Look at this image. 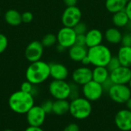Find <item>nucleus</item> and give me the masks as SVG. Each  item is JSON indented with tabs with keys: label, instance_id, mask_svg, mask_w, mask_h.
<instances>
[{
	"label": "nucleus",
	"instance_id": "20e7f679",
	"mask_svg": "<svg viewBox=\"0 0 131 131\" xmlns=\"http://www.w3.org/2000/svg\"><path fill=\"white\" fill-rule=\"evenodd\" d=\"M92 112L91 102L85 97H79L70 101L69 113L77 120L88 118Z\"/></svg>",
	"mask_w": 131,
	"mask_h": 131
},
{
	"label": "nucleus",
	"instance_id": "473e14b6",
	"mask_svg": "<svg viewBox=\"0 0 131 131\" xmlns=\"http://www.w3.org/2000/svg\"><path fill=\"white\" fill-rule=\"evenodd\" d=\"M21 20L22 22L28 24L32 21L33 20V14L31 12H25L21 14Z\"/></svg>",
	"mask_w": 131,
	"mask_h": 131
},
{
	"label": "nucleus",
	"instance_id": "ddd939ff",
	"mask_svg": "<svg viewBox=\"0 0 131 131\" xmlns=\"http://www.w3.org/2000/svg\"><path fill=\"white\" fill-rule=\"evenodd\" d=\"M110 78L114 84H128L131 79L130 68L119 67L110 72Z\"/></svg>",
	"mask_w": 131,
	"mask_h": 131
},
{
	"label": "nucleus",
	"instance_id": "c9c22d12",
	"mask_svg": "<svg viewBox=\"0 0 131 131\" xmlns=\"http://www.w3.org/2000/svg\"><path fill=\"white\" fill-rule=\"evenodd\" d=\"M63 131H80V128L77 124L71 123L64 128Z\"/></svg>",
	"mask_w": 131,
	"mask_h": 131
},
{
	"label": "nucleus",
	"instance_id": "6ab92c4d",
	"mask_svg": "<svg viewBox=\"0 0 131 131\" xmlns=\"http://www.w3.org/2000/svg\"><path fill=\"white\" fill-rule=\"evenodd\" d=\"M121 66L130 68L131 67V47L121 46L117 54Z\"/></svg>",
	"mask_w": 131,
	"mask_h": 131
},
{
	"label": "nucleus",
	"instance_id": "37998d69",
	"mask_svg": "<svg viewBox=\"0 0 131 131\" xmlns=\"http://www.w3.org/2000/svg\"><path fill=\"white\" fill-rule=\"evenodd\" d=\"M127 85H128V87L130 88V89L131 90V79H130V81H129V83H128V84H127Z\"/></svg>",
	"mask_w": 131,
	"mask_h": 131
},
{
	"label": "nucleus",
	"instance_id": "dca6fc26",
	"mask_svg": "<svg viewBox=\"0 0 131 131\" xmlns=\"http://www.w3.org/2000/svg\"><path fill=\"white\" fill-rule=\"evenodd\" d=\"M86 38V47L88 48L99 45L102 44L104 38V34L102 31L97 28H92L87 31L85 34Z\"/></svg>",
	"mask_w": 131,
	"mask_h": 131
},
{
	"label": "nucleus",
	"instance_id": "bb28decb",
	"mask_svg": "<svg viewBox=\"0 0 131 131\" xmlns=\"http://www.w3.org/2000/svg\"><path fill=\"white\" fill-rule=\"evenodd\" d=\"M73 28L75 31L77 35H85L87 31H88V25H86V23L81 21L78 22Z\"/></svg>",
	"mask_w": 131,
	"mask_h": 131
},
{
	"label": "nucleus",
	"instance_id": "423d86ee",
	"mask_svg": "<svg viewBox=\"0 0 131 131\" xmlns=\"http://www.w3.org/2000/svg\"><path fill=\"white\" fill-rule=\"evenodd\" d=\"M107 94L114 102L119 104H126L131 97V90L127 84H114Z\"/></svg>",
	"mask_w": 131,
	"mask_h": 131
},
{
	"label": "nucleus",
	"instance_id": "a18cd8bd",
	"mask_svg": "<svg viewBox=\"0 0 131 131\" xmlns=\"http://www.w3.org/2000/svg\"><path fill=\"white\" fill-rule=\"evenodd\" d=\"M130 70H131V67H130Z\"/></svg>",
	"mask_w": 131,
	"mask_h": 131
},
{
	"label": "nucleus",
	"instance_id": "9d476101",
	"mask_svg": "<svg viewBox=\"0 0 131 131\" xmlns=\"http://www.w3.org/2000/svg\"><path fill=\"white\" fill-rule=\"evenodd\" d=\"M46 113L42 107L38 105H34L26 114V120L29 126L41 127L45 121Z\"/></svg>",
	"mask_w": 131,
	"mask_h": 131
},
{
	"label": "nucleus",
	"instance_id": "a878e982",
	"mask_svg": "<svg viewBox=\"0 0 131 131\" xmlns=\"http://www.w3.org/2000/svg\"><path fill=\"white\" fill-rule=\"evenodd\" d=\"M121 66V62H120L117 56H112V58H111V60L109 61V62L106 67L108 69V71L111 72V71L118 68Z\"/></svg>",
	"mask_w": 131,
	"mask_h": 131
},
{
	"label": "nucleus",
	"instance_id": "6e6552de",
	"mask_svg": "<svg viewBox=\"0 0 131 131\" xmlns=\"http://www.w3.org/2000/svg\"><path fill=\"white\" fill-rule=\"evenodd\" d=\"M104 93V92L101 84L97 83L93 80L82 86V94L84 97L91 102L99 100Z\"/></svg>",
	"mask_w": 131,
	"mask_h": 131
},
{
	"label": "nucleus",
	"instance_id": "1a4fd4ad",
	"mask_svg": "<svg viewBox=\"0 0 131 131\" xmlns=\"http://www.w3.org/2000/svg\"><path fill=\"white\" fill-rule=\"evenodd\" d=\"M56 35L58 44L61 45L66 49L70 48L75 45L77 34L73 28L63 26Z\"/></svg>",
	"mask_w": 131,
	"mask_h": 131
},
{
	"label": "nucleus",
	"instance_id": "79ce46f5",
	"mask_svg": "<svg viewBox=\"0 0 131 131\" xmlns=\"http://www.w3.org/2000/svg\"><path fill=\"white\" fill-rule=\"evenodd\" d=\"M126 106H127V109H128V110H130L131 111V97L126 102Z\"/></svg>",
	"mask_w": 131,
	"mask_h": 131
},
{
	"label": "nucleus",
	"instance_id": "e433bc0d",
	"mask_svg": "<svg viewBox=\"0 0 131 131\" xmlns=\"http://www.w3.org/2000/svg\"><path fill=\"white\" fill-rule=\"evenodd\" d=\"M125 12L127 13L128 18H129V20L130 21H131V0H129L127 4V6L124 9Z\"/></svg>",
	"mask_w": 131,
	"mask_h": 131
},
{
	"label": "nucleus",
	"instance_id": "c03bdc74",
	"mask_svg": "<svg viewBox=\"0 0 131 131\" xmlns=\"http://www.w3.org/2000/svg\"><path fill=\"white\" fill-rule=\"evenodd\" d=\"M3 131H13L12 130H11V129H5V130H4Z\"/></svg>",
	"mask_w": 131,
	"mask_h": 131
},
{
	"label": "nucleus",
	"instance_id": "f257e3e1",
	"mask_svg": "<svg viewBox=\"0 0 131 131\" xmlns=\"http://www.w3.org/2000/svg\"><path fill=\"white\" fill-rule=\"evenodd\" d=\"M34 105V96L30 93H26L21 90L12 94L8 98L9 108L18 114H26Z\"/></svg>",
	"mask_w": 131,
	"mask_h": 131
},
{
	"label": "nucleus",
	"instance_id": "0eeeda50",
	"mask_svg": "<svg viewBox=\"0 0 131 131\" xmlns=\"http://www.w3.org/2000/svg\"><path fill=\"white\" fill-rule=\"evenodd\" d=\"M82 12L78 6L66 7L61 15V22L64 26L74 28L81 21Z\"/></svg>",
	"mask_w": 131,
	"mask_h": 131
},
{
	"label": "nucleus",
	"instance_id": "a19ab883",
	"mask_svg": "<svg viewBox=\"0 0 131 131\" xmlns=\"http://www.w3.org/2000/svg\"><path fill=\"white\" fill-rule=\"evenodd\" d=\"M57 51H58V52H60V53H62V52H64L65 50H66V48H64L63 46H61V45H59V44H58V45H57Z\"/></svg>",
	"mask_w": 131,
	"mask_h": 131
},
{
	"label": "nucleus",
	"instance_id": "c85d7f7f",
	"mask_svg": "<svg viewBox=\"0 0 131 131\" xmlns=\"http://www.w3.org/2000/svg\"><path fill=\"white\" fill-rule=\"evenodd\" d=\"M34 89H35V85L30 83L29 81H28L27 80L26 81H24L21 84V88H20L21 91L26 92V93H30L33 96H34Z\"/></svg>",
	"mask_w": 131,
	"mask_h": 131
},
{
	"label": "nucleus",
	"instance_id": "393cba45",
	"mask_svg": "<svg viewBox=\"0 0 131 131\" xmlns=\"http://www.w3.org/2000/svg\"><path fill=\"white\" fill-rule=\"evenodd\" d=\"M42 45L45 48H49L51 47L54 45H56L58 43V40H57V35L52 33H48L46 34L45 35H44V37L42 38L41 41Z\"/></svg>",
	"mask_w": 131,
	"mask_h": 131
},
{
	"label": "nucleus",
	"instance_id": "412c9836",
	"mask_svg": "<svg viewBox=\"0 0 131 131\" xmlns=\"http://www.w3.org/2000/svg\"><path fill=\"white\" fill-rule=\"evenodd\" d=\"M110 78V71L107 67H94L92 70V80L102 84Z\"/></svg>",
	"mask_w": 131,
	"mask_h": 131
},
{
	"label": "nucleus",
	"instance_id": "49530a36",
	"mask_svg": "<svg viewBox=\"0 0 131 131\" xmlns=\"http://www.w3.org/2000/svg\"><path fill=\"white\" fill-rule=\"evenodd\" d=\"M107 131H110V130H107Z\"/></svg>",
	"mask_w": 131,
	"mask_h": 131
},
{
	"label": "nucleus",
	"instance_id": "f3484780",
	"mask_svg": "<svg viewBox=\"0 0 131 131\" xmlns=\"http://www.w3.org/2000/svg\"><path fill=\"white\" fill-rule=\"evenodd\" d=\"M88 48L86 46L74 45L68 48V55L71 61L74 62H81L88 55Z\"/></svg>",
	"mask_w": 131,
	"mask_h": 131
},
{
	"label": "nucleus",
	"instance_id": "4c0bfd02",
	"mask_svg": "<svg viewBox=\"0 0 131 131\" xmlns=\"http://www.w3.org/2000/svg\"><path fill=\"white\" fill-rule=\"evenodd\" d=\"M63 2L67 7L76 6V5L78 3V0H63Z\"/></svg>",
	"mask_w": 131,
	"mask_h": 131
},
{
	"label": "nucleus",
	"instance_id": "c756f323",
	"mask_svg": "<svg viewBox=\"0 0 131 131\" xmlns=\"http://www.w3.org/2000/svg\"><path fill=\"white\" fill-rule=\"evenodd\" d=\"M53 104L54 101H52L51 100H46L41 104V107L46 113V114H49L53 113Z\"/></svg>",
	"mask_w": 131,
	"mask_h": 131
},
{
	"label": "nucleus",
	"instance_id": "f704fd0d",
	"mask_svg": "<svg viewBox=\"0 0 131 131\" xmlns=\"http://www.w3.org/2000/svg\"><path fill=\"white\" fill-rule=\"evenodd\" d=\"M75 45L86 46V38H85V35H77Z\"/></svg>",
	"mask_w": 131,
	"mask_h": 131
},
{
	"label": "nucleus",
	"instance_id": "58836bf2",
	"mask_svg": "<svg viewBox=\"0 0 131 131\" xmlns=\"http://www.w3.org/2000/svg\"><path fill=\"white\" fill-rule=\"evenodd\" d=\"M25 131H45L41 127H32V126H29L28 127H27Z\"/></svg>",
	"mask_w": 131,
	"mask_h": 131
},
{
	"label": "nucleus",
	"instance_id": "f03ea898",
	"mask_svg": "<svg viewBox=\"0 0 131 131\" xmlns=\"http://www.w3.org/2000/svg\"><path fill=\"white\" fill-rule=\"evenodd\" d=\"M49 77V64L41 60L30 63L25 71L26 80L34 85H38L45 82Z\"/></svg>",
	"mask_w": 131,
	"mask_h": 131
},
{
	"label": "nucleus",
	"instance_id": "7c9ffc66",
	"mask_svg": "<svg viewBox=\"0 0 131 131\" xmlns=\"http://www.w3.org/2000/svg\"><path fill=\"white\" fill-rule=\"evenodd\" d=\"M8 45V41L7 37L4 34L0 33V54L3 53L6 50Z\"/></svg>",
	"mask_w": 131,
	"mask_h": 131
},
{
	"label": "nucleus",
	"instance_id": "a211bd4d",
	"mask_svg": "<svg viewBox=\"0 0 131 131\" xmlns=\"http://www.w3.org/2000/svg\"><path fill=\"white\" fill-rule=\"evenodd\" d=\"M123 34L117 27H111L107 28L104 34V38L111 45H118L121 43Z\"/></svg>",
	"mask_w": 131,
	"mask_h": 131
},
{
	"label": "nucleus",
	"instance_id": "ea45409f",
	"mask_svg": "<svg viewBox=\"0 0 131 131\" xmlns=\"http://www.w3.org/2000/svg\"><path fill=\"white\" fill-rule=\"evenodd\" d=\"M81 63L83 64V66H88L89 64H91V61H90V59H89V58L88 57V55L81 61Z\"/></svg>",
	"mask_w": 131,
	"mask_h": 131
},
{
	"label": "nucleus",
	"instance_id": "b1692460",
	"mask_svg": "<svg viewBox=\"0 0 131 131\" xmlns=\"http://www.w3.org/2000/svg\"><path fill=\"white\" fill-rule=\"evenodd\" d=\"M112 22H113L114 27L120 28L127 27V25L130 22V20H129V18H128L127 13L125 12V11L122 10V11H120L118 12L113 14Z\"/></svg>",
	"mask_w": 131,
	"mask_h": 131
},
{
	"label": "nucleus",
	"instance_id": "5701e85b",
	"mask_svg": "<svg viewBox=\"0 0 131 131\" xmlns=\"http://www.w3.org/2000/svg\"><path fill=\"white\" fill-rule=\"evenodd\" d=\"M70 102L68 100H55L53 104V114L63 116L69 113Z\"/></svg>",
	"mask_w": 131,
	"mask_h": 131
},
{
	"label": "nucleus",
	"instance_id": "2eb2a0df",
	"mask_svg": "<svg viewBox=\"0 0 131 131\" xmlns=\"http://www.w3.org/2000/svg\"><path fill=\"white\" fill-rule=\"evenodd\" d=\"M49 66L50 77H51L53 80L65 81L68 78L69 75V71L64 64L58 62H53L49 64Z\"/></svg>",
	"mask_w": 131,
	"mask_h": 131
},
{
	"label": "nucleus",
	"instance_id": "72a5a7b5",
	"mask_svg": "<svg viewBox=\"0 0 131 131\" xmlns=\"http://www.w3.org/2000/svg\"><path fill=\"white\" fill-rule=\"evenodd\" d=\"M114 84L113 83V81L111 80V78H109L108 79H107L104 83L101 84L102 85V88H103V90H104V92H108L109 90L111 89V88L114 85Z\"/></svg>",
	"mask_w": 131,
	"mask_h": 131
},
{
	"label": "nucleus",
	"instance_id": "7ed1b4c3",
	"mask_svg": "<svg viewBox=\"0 0 131 131\" xmlns=\"http://www.w3.org/2000/svg\"><path fill=\"white\" fill-rule=\"evenodd\" d=\"M112 56L109 47L103 44L88 48V57L94 67H106Z\"/></svg>",
	"mask_w": 131,
	"mask_h": 131
},
{
	"label": "nucleus",
	"instance_id": "4468645a",
	"mask_svg": "<svg viewBox=\"0 0 131 131\" xmlns=\"http://www.w3.org/2000/svg\"><path fill=\"white\" fill-rule=\"evenodd\" d=\"M114 123L117 129L121 131L131 130V111L122 109L117 112Z\"/></svg>",
	"mask_w": 131,
	"mask_h": 131
},
{
	"label": "nucleus",
	"instance_id": "f8f14e48",
	"mask_svg": "<svg viewBox=\"0 0 131 131\" xmlns=\"http://www.w3.org/2000/svg\"><path fill=\"white\" fill-rule=\"evenodd\" d=\"M74 83L83 86L92 80V70L88 66H81L74 70L71 74Z\"/></svg>",
	"mask_w": 131,
	"mask_h": 131
},
{
	"label": "nucleus",
	"instance_id": "2f4dec72",
	"mask_svg": "<svg viewBox=\"0 0 131 131\" xmlns=\"http://www.w3.org/2000/svg\"><path fill=\"white\" fill-rule=\"evenodd\" d=\"M121 44L123 46H129L131 47V31L127 32L123 35Z\"/></svg>",
	"mask_w": 131,
	"mask_h": 131
},
{
	"label": "nucleus",
	"instance_id": "39448f33",
	"mask_svg": "<svg viewBox=\"0 0 131 131\" xmlns=\"http://www.w3.org/2000/svg\"><path fill=\"white\" fill-rule=\"evenodd\" d=\"M48 91L55 100H68L71 93V84L65 81L53 80L48 85Z\"/></svg>",
	"mask_w": 131,
	"mask_h": 131
},
{
	"label": "nucleus",
	"instance_id": "9b49d317",
	"mask_svg": "<svg viewBox=\"0 0 131 131\" xmlns=\"http://www.w3.org/2000/svg\"><path fill=\"white\" fill-rule=\"evenodd\" d=\"M44 48L45 47L39 41H31L25 50V56L26 59L30 63L40 61L44 53Z\"/></svg>",
	"mask_w": 131,
	"mask_h": 131
},
{
	"label": "nucleus",
	"instance_id": "cd10ccee",
	"mask_svg": "<svg viewBox=\"0 0 131 131\" xmlns=\"http://www.w3.org/2000/svg\"><path fill=\"white\" fill-rule=\"evenodd\" d=\"M71 93L69 98L70 101L74 100L80 97V90H79V85L76 84L75 83H71Z\"/></svg>",
	"mask_w": 131,
	"mask_h": 131
},
{
	"label": "nucleus",
	"instance_id": "aec40b11",
	"mask_svg": "<svg viewBox=\"0 0 131 131\" xmlns=\"http://www.w3.org/2000/svg\"><path fill=\"white\" fill-rule=\"evenodd\" d=\"M129 0H106L105 8L111 14L124 10Z\"/></svg>",
	"mask_w": 131,
	"mask_h": 131
},
{
	"label": "nucleus",
	"instance_id": "4be33fe9",
	"mask_svg": "<svg viewBox=\"0 0 131 131\" xmlns=\"http://www.w3.org/2000/svg\"><path fill=\"white\" fill-rule=\"evenodd\" d=\"M5 21L11 26H18L22 22L21 14L15 9H8L5 14Z\"/></svg>",
	"mask_w": 131,
	"mask_h": 131
}]
</instances>
